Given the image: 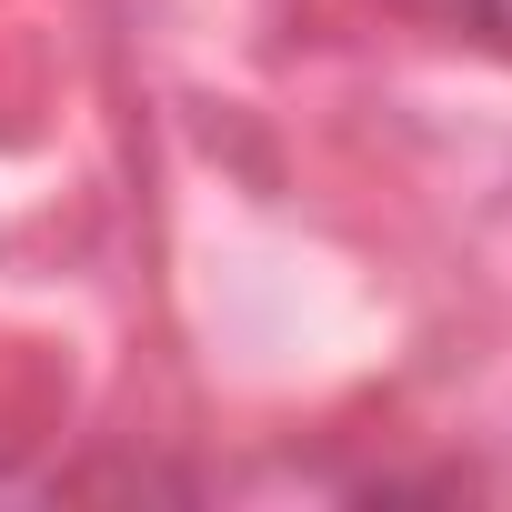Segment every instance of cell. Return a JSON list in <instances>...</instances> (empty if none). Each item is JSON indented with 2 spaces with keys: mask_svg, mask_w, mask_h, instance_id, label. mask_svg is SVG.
<instances>
[{
  "mask_svg": "<svg viewBox=\"0 0 512 512\" xmlns=\"http://www.w3.org/2000/svg\"><path fill=\"white\" fill-rule=\"evenodd\" d=\"M412 11H422L432 31H452V41H472V51L512 61V0H412Z\"/></svg>",
  "mask_w": 512,
  "mask_h": 512,
  "instance_id": "1",
  "label": "cell"
}]
</instances>
